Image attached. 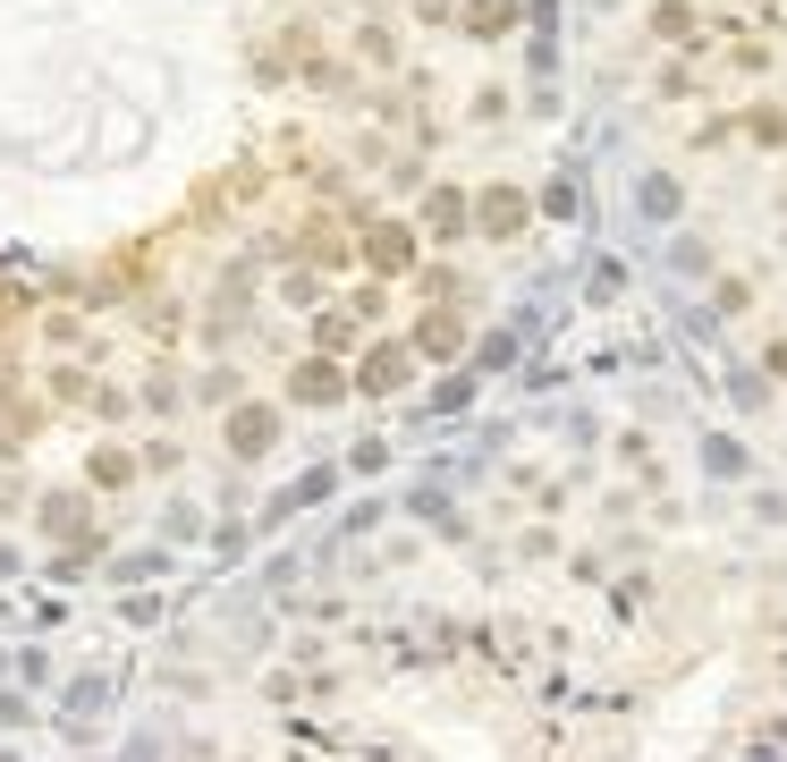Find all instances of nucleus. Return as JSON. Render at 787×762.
<instances>
[{
	"label": "nucleus",
	"instance_id": "obj_1",
	"mask_svg": "<svg viewBox=\"0 0 787 762\" xmlns=\"http://www.w3.org/2000/svg\"><path fill=\"white\" fill-rule=\"evenodd\" d=\"M644 212H678V187H669V178H644Z\"/></svg>",
	"mask_w": 787,
	"mask_h": 762
}]
</instances>
